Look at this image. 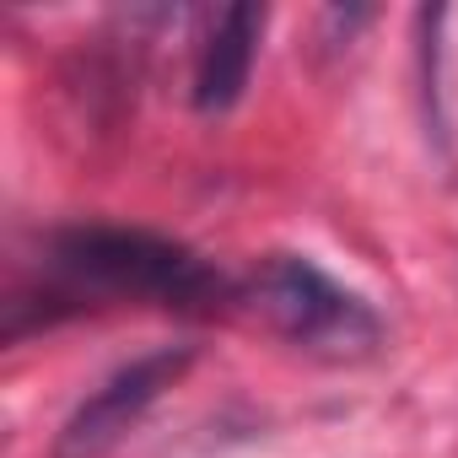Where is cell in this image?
Instances as JSON below:
<instances>
[{
  "mask_svg": "<svg viewBox=\"0 0 458 458\" xmlns=\"http://www.w3.org/2000/svg\"><path fill=\"white\" fill-rule=\"evenodd\" d=\"M238 308L313 361H367L383 345L377 308L308 254H265L238 281Z\"/></svg>",
  "mask_w": 458,
  "mask_h": 458,
  "instance_id": "cell-2",
  "label": "cell"
},
{
  "mask_svg": "<svg viewBox=\"0 0 458 458\" xmlns=\"http://www.w3.org/2000/svg\"><path fill=\"white\" fill-rule=\"evenodd\" d=\"M49 281L65 302H146L167 313L238 308V281L151 226L81 221L49 238Z\"/></svg>",
  "mask_w": 458,
  "mask_h": 458,
  "instance_id": "cell-1",
  "label": "cell"
},
{
  "mask_svg": "<svg viewBox=\"0 0 458 458\" xmlns=\"http://www.w3.org/2000/svg\"><path fill=\"white\" fill-rule=\"evenodd\" d=\"M265 38V6H221L205 17V33L194 44V71H189V98L199 114H226L254 76Z\"/></svg>",
  "mask_w": 458,
  "mask_h": 458,
  "instance_id": "cell-4",
  "label": "cell"
},
{
  "mask_svg": "<svg viewBox=\"0 0 458 458\" xmlns=\"http://www.w3.org/2000/svg\"><path fill=\"white\" fill-rule=\"evenodd\" d=\"M194 367V345L183 340H167V345H151L140 356H130L124 367H114L71 415L65 426L55 431V447L49 458H108L140 420L146 410L183 383V372Z\"/></svg>",
  "mask_w": 458,
  "mask_h": 458,
  "instance_id": "cell-3",
  "label": "cell"
}]
</instances>
